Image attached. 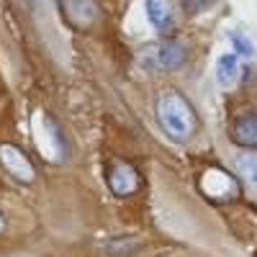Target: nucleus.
Here are the masks:
<instances>
[{"label": "nucleus", "mask_w": 257, "mask_h": 257, "mask_svg": "<svg viewBox=\"0 0 257 257\" xmlns=\"http://www.w3.org/2000/svg\"><path fill=\"white\" fill-rule=\"evenodd\" d=\"M157 121L165 128L167 137H173L178 142H185L193 132V111L185 103L183 95L178 93H162L157 98Z\"/></svg>", "instance_id": "f257e3e1"}, {"label": "nucleus", "mask_w": 257, "mask_h": 257, "mask_svg": "<svg viewBox=\"0 0 257 257\" xmlns=\"http://www.w3.org/2000/svg\"><path fill=\"white\" fill-rule=\"evenodd\" d=\"M211 6H213V0H183V8H185V13H190V16H196V13L211 8Z\"/></svg>", "instance_id": "f8f14e48"}, {"label": "nucleus", "mask_w": 257, "mask_h": 257, "mask_svg": "<svg viewBox=\"0 0 257 257\" xmlns=\"http://www.w3.org/2000/svg\"><path fill=\"white\" fill-rule=\"evenodd\" d=\"M0 162H3V167L21 183H31L36 178L31 160L21 152L16 144H0Z\"/></svg>", "instance_id": "20e7f679"}, {"label": "nucleus", "mask_w": 257, "mask_h": 257, "mask_svg": "<svg viewBox=\"0 0 257 257\" xmlns=\"http://www.w3.org/2000/svg\"><path fill=\"white\" fill-rule=\"evenodd\" d=\"M201 190L206 193L208 198H213V201H229V198H234L239 193V185H237V180H234L229 173L211 167V170H206L203 178H201Z\"/></svg>", "instance_id": "f03ea898"}, {"label": "nucleus", "mask_w": 257, "mask_h": 257, "mask_svg": "<svg viewBox=\"0 0 257 257\" xmlns=\"http://www.w3.org/2000/svg\"><path fill=\"white\" fill-rule=\"evenodd\" d=\"M0 229H3V216H0Z\"/></svg>", "instance_id": "4468645a"}, {"label": "nucleus", "mask_w": 257, "mask_h": 257, "mask_svg": "<svg viewBox=\"0 0 257 257\" xmlns=\"http://www.w3.org/2000/svg\"><path fill=\"white\" fill-rule=\"evenodd\" d=\"M231 44H234V49H237V54H242V57H252V54H254L252 41H249L244 34H237V31H234V34H231Z\"/></svg>", "instance_id": "9b49d317"}, {"label": "nucleus", "mask_w": 257, "mask_h": 257, "mask_svg": "<svg viewBox=\"0 0 257 257\" xmlns=\"http://www.w3.org/2000/svg\"><path fill=\"white\" fill-rule=\"evenodd\" d=\"M29 3H31L34 8H39V3H41V0H29Z\"/></svg>", "instance_id": "ddd939ff"}, {"label": "nucleus", "mask_w": 257, "mask_h": 257, "mask_svg": "<svg viewBox=\"0 0 257 257\" xmlns=\"http://www.w3.org/2000/svg\"><path fill=\"white\" fill-rule=\"evenodd\" d=\"M234 142L242 147H257V113H244L234 123Z\"/></svg>", "instance_id": "6e6552de"}, {"label": "nucleus", "mask_w": 257, "mask_h": 257, "mask_svg": "<svg viewBox=\"0 0 257 257\" xmlns=\"http://www.w3.org/2000/svg\"><path fill=\"white\" fill-rule=\"evenodd\" d=\"M239 173L252 188H257V155L239 157Z\"/></svg>", "instance_id": "9d476101"}, {"label": "nucleus", "mask_w": 257, "mask_h": 257, "mask_svg": "<svg viewBox=\"0 0 257 257\" xmlns=\"http://www.w3.org/2000/svg\"><path fill=\"white\" fill-rule=\"evenodd\" d=\"M108 188L116 193V196H132V193L139 188L137 170L123 165V162H113L111 173H108Z\"/></svg>", "instance_id": "39448f33"}, {"label": "nucleus", "mask_w": 257, "mask_h": 257, "mask_svg": "<svg viewBox=\"0 0 257 257\" xmlns=\"http://www.w3.org/2000/svg\"><path fill=\"white\" fill-rule=\"evenodd\" d=\"M147 8V18L157 31H167L173 26V8H170L167 0H144Z\"/></svg>", "instance_id": "0eeeda50"}, {"label": "nucleus", "mask_w": 257, "mask_h": 257, "mask_svg": "<svg viewBox=\"0 0 257 257\" xmlns=\"http://www.w3.org/2000/svg\"><path fill=\"white\" fill-rule=\"evenodd\" d=\"M216 75H219V82L221 85H231L239 75V59L237 54H221L219 62H216Z\"/></svg>", "instance_id": "1a4fd4ad"}, {"label": "nucleus", "mask_w": 257, "mask_h": 257, "mask_svg": "<svg viewBox=\"0 0 257 257\" xmlns=\"http://www.w3.org/2000/svg\"><path fill=\"white\" fill-rule=\"evenodd\" d=\"M62 8L67 13V21L75 26H90L98 16L93 0H62Z\"/></svg>", "instance_id": "423d86ee"}, {"label": "nucleus", "mask_w": 257, "mask_h": 257, "mask_svg": "<svg viewBox=\"0 0 257 257\" xmlns=\"http://www.w3.org/2000/svg\"><path fill=\"white\" fill-rule=\"evenodd\" d=\"M183 62H185V47L180 44V41H162V44H157L152 52H149V59H147L149 67L162 70V72L178 70Z\"/></svg>", "instance_id": "7ed1b4c3"}]
</instances>
